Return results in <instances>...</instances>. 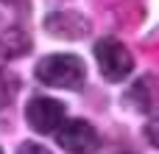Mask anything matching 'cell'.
Returning a JSON list of instances; mask_svg holds the SVG:
<instances>
[{"mask_svg": "<svg viewBox=\"0 0 159 154\" xmlns=\"http://www.w3.org/2000/svg\"><path fill=\"white\" fill-rule=\"evenodd\" d=\"M45 28L50 36L59 39H84L89 34V20L78 11H53L45 17Z\"/></svg>", "mask_w": 159, "mask_h": 154, "instance_id": "cell-5", "label": "cell"}, {"mask_svg": "<svg viewBox=\"0 0 159 154\" xmlns=\"http://www.w3.org/2000/svg\"><path fill=\"white\" fill-rule=\"evenodd\" d=\"M95 59H98V67H101V76L106 81H123L131 70H134V56L131 51L115 39V36H103L98 45H95Z\"/></svg>", "mask_w": 159, "mask_h": 154, "instance_id": "cell-2", "label": "cell"}, {"mask_svg": "<svg viewBox=\"0 0 159 154\" xmlns=\"http://www.w3.org/2000/svg\"><path fill=\"white\" fill-rule=\"evenodd\" d=\"M126 101H129L134 109H140V112H154L159 107V76L157 73H148V76L137 79V81L131 84Z\"/></svg>", "mask_w": 159, "mask_h": 154, "instance_id": "cell-6", "label": "cell"}, {"mask_svg": "<svg viewBox=\"0 0 159 154\" xmlns=\"http://www.w3.org/2000/svg\"><path fill=\"white\" fill-rule=\"evenodd\" d=\"M17 154H50V152H48L45 146H39V143H22Z\"/></svg>", "mask_w": 159, "mask_h": 154, "instance_id": "cell-9", "label": "cell"}, {"mask_svg": "<svg viewBox=\"0 0 159 154\" xmlns=\"http://www.w3.org/2000/svg\"><path fill=\"white\" fill-rule=\"evenodd\" d=\"M143 135L148 137V143H151V146H157V149H159V118H151V121L145 123Z\"/></svg>", "mask_w": 159, "mask_h": 154, "instance_id": "cell-8", "label": "cell"}, {"mask_svg": "<svg viewBox=\"0 0 159 154\" xmlns=\"http://www.w3.org/2000/svg\"><path fill=\"white\" fill-rule=\"evenodd\" d=\"M25 121H28V126L34 132L50 135L64 121V104L56 101V98H48V95H34L25 104Z\"/></svg>", "mask_w": 159, "mask_h": 154, "instance_id": "cell-4", "label": "cell"}, {"mask_svg": "<svg viewBox=\"0 0 159 154\" xmlns=\"http://www.w3.org/2000/svg\"><path fill=\"white\" fill-rule=\"evenodd\" d=\"M36 79L59 90H81L87 81V65L75 53H50L36 62Z\"/></svg>", "mask_w": 159, "mask_h": 154, "instance_id": "cell-1", "label": "cell"}, {"mask_svg": "<svg viewBox=\"0 0 159 154\" xmlns=\"http://www.w3.org/2000/svg\"><path fill=\"white\" fill-rule=\"evenodd\" d=\"M56 143L67 154H95L101 149V135L89 121L70 118V121H61V126L56 129Z\"/></svg>", "mask_w": 159, "mask_h": 154, "instance_id": "cell-3", "label": "cell"}, {"mask_svg": "<svg viewBox=\"0 0 159 154\" xmlns=\"http://www.w3.org/2000/svg\"><path fill=\"white\" fill-rule=\"evenodd\" d=\"M17 90H20V79L14 73H8V70H0V109L14 101Z\"/></svg>", "mask_w": 159, "mask_h": 154, "instance_id": "cell-7", "label": "cell"}, {"mask_svg": "<svg viewBox=\"0 0 159 154\" xmlns=\"http://www.w3.org/2000/svg\"><path fill=\"white\" fill-rule=\"evenodd\" d=\"M0 154H3V149H0Z\"/></svg>", "mask_w": 159, "mask_h": 154, "instance_id": "cell-10", "label": "cell"}]
</instances>
